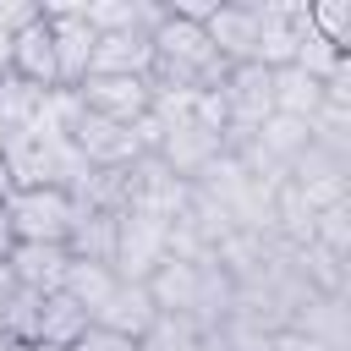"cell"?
Segmentation results:
<instances>
[{
    "instance_id": "14",
    "label": "cell",
    "mask_w": 351,
    "mask_h": 351,
    "mask_svg": "<svg viewBox=\"0 0 351 351\" xmlns=\"http://www.w3.org/2000/svg\"><path fill=\"white\" fill-rule=\"evenodd\" d=\"M203 324L186 313H154V324L137 335V351H197Z\"/></svg>"
},
{
    "instance_id": "21",
    "label": "cell",
    "mask_w": 351,
    "mask_h": 351,
    "mask_svg": "<svg viewBox=\"0 0 351 351\" xmlns=\"http://www.w3.org/2000/svg\"><path fill=\"white\" fill-rule=\"evenodd\" d=\"M0 351H27L22 340H11V335H0Z\"/></svg>"
},
{
    "instance_id": "5",
    "label": "cell",
    "mask_w": 351,
    "mask_h": 351,
    "mask_svg": "<svg viewBox=\"0 0 351 351\" xmlns=\"http://www.w3.org/2000/svg\"><path fill=\"white\" fill-rule=\"evenodd\" d=\"M258 5V0H252ZM307 33V5L296 0H274V5H258V44H252V66L263 71H280L296 60V44Z\"/></svg>"
},
{
    "instance_id": "16",
    "label": "cell",
    "mask_w": 351,
    "mask_h": 351,
    "mask_svg": "<svg viewBox=\"0 0 351 351\" xmlns=\"http://www.w3.org/2000/svg\"><path fill=\"white\" fill-rule=\"evenodd\" d=\"M71 351H137V340H126V335H115V329H104V324H88V329L71 340Z\"/></svg>"
},
{
    "instance_id": "6",
    "label": "cell",
    "mask_w": 351,
    "mask_h": 351,
    "mask_svg": "<svg viewBox=\"0 0 351 351\" xmlns=\"http://www.w3.org/2000/svg\"><path fill=\"white\" fill-rule=\"evenodd\" d=\"M66 263H71V252L55 247V241H11V252H5V274H11V285L38 291V296L60 291Z\"/></svg>"
},
{
    "instance_id": "4",
    "label": "cell",
    "mask_w": 351,
    "mask_h": 351,
    "mask_svg": "<svg viewBox=\"0 0 351 351\" xmlns=\"http://www.w3.org/2000/svg\"><path fill=\"white\" fill-rule=\"evenodd\" d=\"M77 104L88 110V115H104V121H115V126H132V121H143L148 115V104H154V82L148 77H82L77 88Z\"/></svg>"
},
{
    "instance_id": "1",
    "label": "cell",
    "mask_w": 351,
    "mask_h": 351,
    "mask_svg": "<svg viewBox=\"0 0 351 351\" xmlns=\"http://www.w3.org/2000/svg\"><path fill=\"white\" fill-rule=\"evenodd\" d=\"M0 219H5L11 241H55V247H66L77 219H82V203L71 192H60V186H22V192L5 197Z\"/></svg>"
},
{
    "instance_id": "19",
    "label": "cell",
    "mask_w": 351,
    "mask_h": 351,
    "mask_svg": "<svg viewBox=\"0 0 351 351\" xmlns=\"http://www.w3.org/2000/svg\"><path fill=\"white\" fill-rule=\"evenodd\" d=\"M5 77H11V38L0 33V82H5Z\"/></svg>"
},
{
    "instance_id": "7",
    "label": "cell",
    "mask_w": 351,
    "mask_h": 351,
    "mask_svg": "<svg viewBox=\"0 0 351 351\" xmlns=\"http://www.w3.org/2000/svg\"><path fill=\"white\" fill-rule=\"evenodd\" d=\"M143 291L154 296L159 313H186V318H197V313H203V263H192V258H165V263L143 280Z\"/></svg>"
},
{
    "instance_id": "15",
    "label": "cell",
    "mask_w": 351,
    "mask_h": 351,
    "mask_svg": "<svg viewBox=\"0 0 351 351\" xmlns=\"http://www.w3.org/2000/svg\"><path fill=\"white\" fill-rule=\"evenodd\" d=\"M307 27L346 55L351 49V0H313L307 5Z\"/></svg>"
},
{
    "instance_id": "11",
    "label": "cell",
    "mask_w": 351,
    "mask_h": 351,
    "mask_svg": "<svg viewBox=\"0 0 351 351\" xmlns=\"http://www.w3.org/2000/svg\"><path fill=\"white\" fill-rule=\"evenodd\" d=\"M154 313H159V307H154V296H148L143 285H126V280H121V285L110 291V302L93 313V324H104V329H115V335L137 340V335L154 324Z\"/></svg>"
},
{
    "instance_id": "8",
    "label": "cell",
    "mask_w": 351,
    "mask_h": 351,
    "mask_svg": "<svg viewBox=\"0 0 351 351\" xmlns=\"http://www.w3.org/2000/svg\"><path fill=\"white\" fill-rule=\"evenodd\" d=\"M203 33H208V44L225 66H241V60H252V44H258V5L219 0L214 16L203 22Z\"/></svg>"
},
{
    "instance_id": "10",
    "label": "cell",
    "mask_w": 351,
    "mask_h": 351,
    "mask_svg": "<svg viewBox=\"0 0 351 351\" xmlns=\"http://www.w3.org/2000/svg\"><path fill=\"white\" fill-rule=\"evenodd\" d=\"M93 71L99 77H148L154 71V44H148V33H99V44H93ZM88 71V77H93Z\"/></svg>"
},
{
    "instance_id": "3",
    "label": "cell",
    "mask_w": 351,
    "mask_h": 351,
    "mask_svg": "<svg viewBox=\"0 0 351 351\" xmlns=\"http://www.w3.org/2000/svg\"><path fill=\"white\" fill-rule=\"evenodd\" d=\"M44 27H49V44H55V77L60 88H77L88 71H93V44L99 33L82 22V5H44Z\"/></svg>"
},
{
    "instance_id": "2",
    "label": "cell",
    "mask_w": 351,
    "mask_h": 351,
    "mask_svg": "<svg viewBox=\"0 0 351 351\" xmlns=\"http://www.w3.org/2000/svg\"><path fill=\"white\" fill-rule=\"evenodd\" d=\"M165 258H170V225L154 219V214L121 208V214H115V241H110V269H115V280L143 285Z\"/></svg>"
},
{
    "instance_id": "20",
    "label": "cell",
    "mask_w": 351,
    "mask_h": 351,
    "mask_svg": "<svg viewBox=\"0 0 351 351\" xmlns=\"http://www.w3.org/2000/svg\"><path fill=\"white\" fill-rule=\"evenodd\" d=\"M5 252H11V230H5V219H0V274H5Z\"/></svg>"
},
{
    "instance_id": "22",
    "label": "cell",
    "mask_w": 351,
    "mask_h": 351,
    "mask_svg": "<svg viewBox=\"0 0 351 351\" xmlns=\"http://www.w3.org/2000/svg\"><path fill=\"white\" fill-rule=\"evenodd\" d=\"M0 335H5V329H0Z\"/></svg>"
},
{
    "instance_id": "9",
    "label": "cell",
    "mask_w": 351,
    "mask_h": 351,
    "mask_svg": "<svg viewBox=\"0 0 351 351\" xmlns=\"http://www.w3.org/2000/svg\"><path fill=\"white\" fill-rule=\"evenodd\" d=\"M11 77H22L27 88H60V77H55V44H49V27H44V5H38V16L22 27V33H11Z\"/></svg>"
},
{
    "instance_id": "13",
    "label": "cell",
    "mask_w": 351,
    "mask_h": 351,
    "mask_svg": "<svg viewBox=\"0 0 351 351\" xmlns=\"http://www.w3.org/2000/svg\"><path fill=\"white\" fill-rule=\"evenodd\" d=\"M93 318L66 296V291H49L44 296V313H38V340L33 346H55V351H71V340L88 329Z\"/></svg>"
},
{
    "instance_id": "12",
    "label": "cell",
    "mask_w": 351,
    "mask_h": 351,
    "mask_svg": "<svg viewBox=\"0 0 351 351\" xmlns=\"http://www.w3.org/2000/svg\"><path fill=\"white\" fill-rule=\"evenodd\" d=\"M115 285H121V280H115V269H110V263H88V258H71V263H66V280H60V291H66L88 318L110 302V291H115Z\"/></svg>"
},
{
    "instance_id": "18",
    "label": "cell",
    "mask_w": 351,
    "mask_h": 351,
    "mask_svg": "<svg viewBox=\"0 0 351 351\" xmlns=\"http://www.w3.org/2000/svg\"><path fill=\"white\" fill-rule=\"evenodd\" d=\"M16 192V181H11V165H5V154H0V208H5V197Z\"/></svg>"
},
{
    "instance_id": "17",
    "label": "cell",
    "mask_w": 351,
    "mask_h": 351,
    "mask_svg": "<svg viewBox=\"0 0 351 351\" xmlns=\"http://www.w3.org/2000/svg\"><path fill=\"white\" fill-rule=\"evenodd\" d=\"M33 16H38V0H0V33H5V38L22 33Z\"/></svg>"
}]
</instances>
